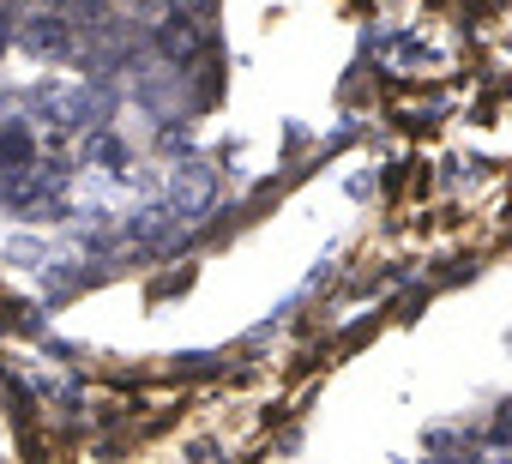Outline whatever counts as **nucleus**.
I'll return each mask as SVG.
<instances>
[{"instance_id": "2", "label": "nucleus", "mask_w": 512, "mask_h": 464, "mask_svg": "<svg viewBox=\"0 0 512 464\" xmlns=\"http://www.w3.org/2000/svg\"><path fill=\"white\" fill-rule=\"evenodd\" d=\"M7 43H13V19L0 13V55H7Z\"/></svg>"}, {"instance_id": "1", "label": "nucleus", "mask_w": 512, "mask_h": 464, "mask_svg": "<svg viewBox=\"0 0 512 464\" xmlns=\"http://www.w3.org/2000/svg\"><path fill=\"white\" fill-rule=\"evenodd\" d=\"M25 43L43 49V55H61V49H73V25L55 19V13H37V19H25Z\"/></svg>"}]
</instances>
